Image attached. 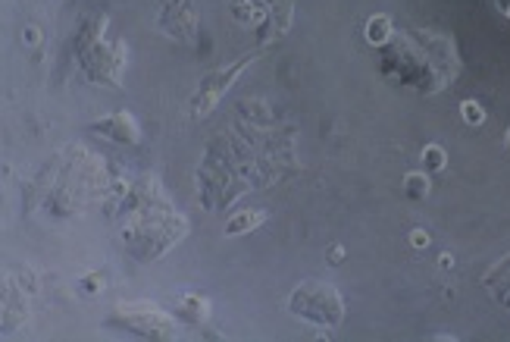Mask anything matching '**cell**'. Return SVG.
I'll return each mask as SVG.
<instances>
[{
    "label": "cell",
    "mask_w": 510,
    "mask_h": 342,
    "mask_svg": "<svg viewBox=\"0 0 510 342\" xmlns=\"http://www.w3.org/2000/svg\"><path fill=\"white\" fill-rule=\"evenodd\" d=\"M460 120H464L466 126H473V129L485 126V120H489V113H485V104H479L476 97H466V101L460 104Z\"/></svg>",
    "instance_id": "obj_14"
},
{
    "label": "cell",
    "mask_w": 510,
    "mask_h": 342,
    "mask_svg": "<svg viewBox=\"0 0 510 342\" xmlns=\"http://www.w3.org/2000/svg\"><path fill=\"white\" fill-rule=\"evenodd\" d=\"M263 51H267V45L248 51L244 57H238L235 63H226V66H219V70L207 72V76L198 82V88H194L192 101H188V117H192V120L210 117L213 110H217V104L226 97V91H229L232 85H235L238 79H242L244 72H248L251 66H254L257 60L263 57Z\"/></svg>",
    "instance_id": "obj_5"
},
{
    "label": "cell",
    "mask_w": 510,
    "mask_h": 342,
    "mask_svg": "<svg viewBox=\"0 0 510 342\" xmlns=\"http://www.w3.org/2000/svg\"><path fill=\"white\" fill-rule=\"evenodd\" d=\"M420 161H423V170H426V173H441V170L448 167V151L441 148V145H426Z\"/></svg>",
    "instance_id": "obj_15"
},
{
    "label": "cell",
    "mask_w": 510,
    "mask_h": 342,
    "mask_svg": "<svg viewBox=\"0 0 510 342\" xmlns=\"http://www.w3.org/2000/svg\"><path fill=\"white\" fill-rule=\"evenodd\" d=\"M364 38L370 47H379V51H382V47L395 38V22H391V16L389 13H373L364 26Z\"/></svg>",
    "instance_id": "obj_12"
},
{
    "label": "cell",
    "mask_w": 510,
    "mask_h": 342,
    "mask_svg": "<svg viewBox=\"0 0 510 342\" xmlns=\"http://www.w3.org/2000/svg\"><path fill=\"white\" fill-rule=\"evenodd\" d=\"M432 339H439V342H451V339H457V336H448V333H435Z\"/></svg>",
    "instance_id": "obj_21"
},
{
    "label": "cell",
    "mask_w": 510,
    "mask_h": 342,
    "mask_svg": "<svg viewBox=\"0 0 510 342\" xmlns=\"http://www.w3.org/2000/svg\"><path fill=\"white\" fill-rule=\"evenodd\" d=\"M288 314L317 329H338L345 321V298L325 279H300L285 298Z\"/></svg>",
    "instance_id": "obj_4"
},
{
    "label": "cell",
    "mask_w": 510,
    "mask_h": 342,
    "mask_svg": "<svg viewBox=\"0 0 510 342\" xmlns=\"http://www.w3.org/2000/svg\"><path fill=\"white\" fill-rule=\"evenodd\" d=\"M88 132H91V136L110 138V142H119V145H138L141 142L138 120H135L132 113H126V110H116V113L101 117V120H91Z\"/></svg>",
    "instance_id": "obj_9"
},
{
    "label": "cell",
    "mask_w": 510,
    "mask_h": 342,
    "mask_svg": "<svg viewBox=\"0 0 510 342\" xmlns=\"http://www.w3.org/2000/svg\"><path fill=\"white\" fill-rule=\"evenodd\" d=\"M263 223H267V211L242 207V211H235L229 220H226L223 236H226V239H235V236H248V233H254V229H260Z\"/></svg>",
    "instance_id": "obj_11"
},
{
    "label": "cell",
    "mask_w": 510,
    "mask_h": 342,
    "mask_svg": "<svg viewBox=\"0 0 510 342\" xmlns=\"http://www.w3.org/2000/svg\"><path fill=\"white\" fill-rule=\"evenodd\" d=\"M429 192H432V179H429L426 170H410L404 173V195L410 201H426Z\"/></svg>",
    "instance_id": "obj_13"
},
{
    "label": "cell",
    "mask_w": 510,
    "mask_h": 342,
    "mask_svg": "<svg viewBox=\"0 0 510 342\" xmlns=\"http://www.w3.org/2000/svg\"><path fill=\"white\" fill-rule=\"evenodd\" d=\"M38 41H41V32L35 26H29L26 29V45H38Z\"/></svg>",
    "instance_id": "obj_20"
},
{
    "label": "cell",
    "mask_w": 510,
    "mask_h": 342,
    "mask_svg": "<svg viewBox=\"0 0 510 342\" xmlns=\"http://www.w3.org/2000/svg\"><path fill=\"white\" fill-rule=\"evenodd\" d=\"M229 16L244 29H269V45L288 35L294 20L292 0H229Z\"/></svg>",
    "instance_id": "obj_7"
},
{
    "label": "cell",
    "mask_w": 510,
    "mask_h": 342,
    "mask_svg": "<svg viewBox=\"0 0 510 342\" xmlns=\"http://www.w3.org/2000/svg\"><path fill=\"white\" fill-rule=\"evenodd\" d=\"M410 246L420 248V252H423V248H429V233H426V229H410Z\"/></svg>",
    "instance_id": "obj_17"
},
{
    "label": "cell",
    "mask_w": 510,
    "mask_h": 342,
    "mask_svg": "<svg viewBox=\"0 0 510 342\" xmlns=\"http://www.w3.org/2000/svg\"><path fill=\"white\" fill-rule=\"evenodd\" d=\"M110 327H119L138 339H176V321L173 311L160 308L153 302H119L110 317Z\"/></svg>",
    "instance_id": "obj_6"
},
{
    "label": "cell",
    "mask_w": 510,
    "mask_h": 342,
    "mask_svg": "<svg viewBox=\"0 0 510 342\" xmlns=\"http://www.w3.org/2000/svg\"><path fill=\"white\" fill-rule=\"evenodd\" d=\"M504 148H507V154H510V126H507V132H504Z\"/></svg>",
    "instance_id": "obj_22"
},
{
    "label": "cell",
    "mask_w": 510,
    "mask_h": 342,
    "mask_svg": "<svg viewBox=\"0 0 510 342\" xmlns=\"http://www.w3.org/2000/svg\"><path fill=\"white\" fill-rule=\"evenodd\" d=\"M103 286H107V279H103L101 273H88V277H82V283H78V292H82V296H97Z\"/></svg>",
    "instance_id": "obj_16"
},
{
    "label": "cell",
    "mask_w": 510,
    "mask_h": 342,
    "mask_svg": "<svg viewBox=\"0 0 510 342\" xmlns=\"http://www.w3.org/2000/svg\"><path fill=\"white\" fill-rule=\"evenodd\" d=\"M122 213H126L122 239L128 242L135 258L141 261L163 258L166 248L176 246V242L188 233V223L166 226V220H179V213L163 198V188H160L151 176L138 179V186L128 192L126 204H122Z\"/></svg>",
    "instance_id": "obj_2"
},
{
    "label": "cell",
    "mask_w": 510,
    "mask_h": 342,
    "mask_svg": "<svg viewBox=\"0 0 510 342\" xmlns=\"http://www.w3.org/2000/svg\"><path fill=\"white\" fill-rule=\"evenodd\" d=\"M495 4V10L504 16V20H510V0H491Z\"/></svg>",
    "instance_id": "obj_19"
},
{
    "label": "cell",
    "mask_w": 510,
    "mask_h": 342,
    "mask_svg": "<svg viewBox=\"0 0 510 342\" xmlns=\"http://www.w3.org/2000/svg\"><path fill=\"white\" fill-rule=\"evenodd\" d=\"M157 29L166 38L182 41V45H194L201 32V16L194 0H169L157 16Z\"/></svg>",
    "instance_id": "obj_8"
},
{
    "label": "cell",
    "mask_w": 510,
    "mask_h": 342,
    "mask_svg": "<svg viewBox=\"0 0 510 342\" xmlns=\"http://www.w3.org/2000/svg\"><path fill=\"white\" fill-rule=\"evenodd\" d=\"M76 57L88 82L107 85V88H122V76H126L128 47L122 38L110 32V16L95 13L85 16L76 35Z\"/></svg>",
    "instance_id": "obj_3"
},
{
    "label": "cell",
    "mask_w": 510,
    "mask_h": 342,
    "mask_svg": "<svg viewBox=\"0 0 510 342\" xmlns=\"http://www.w3.org/2000/svg\"><path fill=\"white\" fill-rule=\"evenodd\" d=\"M382 51L379 72L391 85L414 91V95H439L464 70L451 35L432 32V29L395 32V38Z\"/></svg>",
    "instance_id": "obj_1"
},
{
    "label": "cell",
    "mask_w": 510,
    "mask_h": 342,
    "mask_svg": "<svg viewBox=\"0 0 510 342\" xmlns=\"http://www.w3.org/2000/svg\"><path fill=\"white\" fill-rule=\"evenodd\" d=\"M325 261H329V264H341V261H345V248L329 246V248H325Z\"/></svg>",
    "instance_id": "obj_18"
},
{
    "label": "cell",
    "mask_w": 510,
    "mask_h": 342,
    "mask_svg": "<svg viewBox=\"0 0 510 342\" xmlns=\"http://www.w3.org/2000/svg\"><path fill=\"white\" fill-rule=\"evenodd\" d=\"M210 311H213L210 298L198 296V292H185V296H179V302L173 304V314L185 323H194V327H204V323L210 321Z\"/></svg>",
    "instance_id": "obj_10"
}]
</instances>
